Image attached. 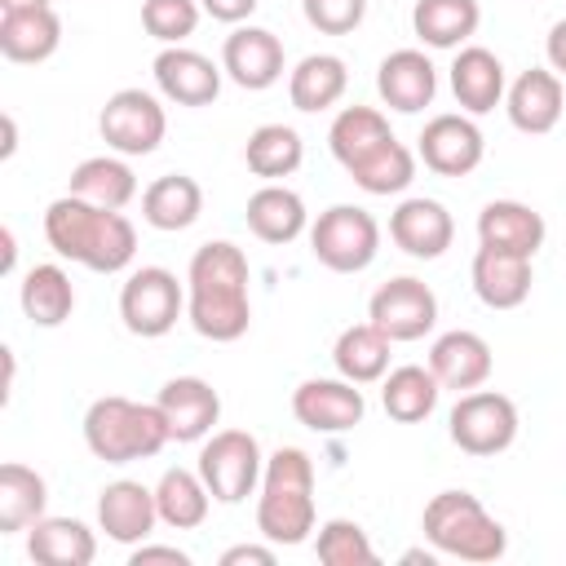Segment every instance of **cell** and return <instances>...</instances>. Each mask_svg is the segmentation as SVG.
<instances>
[{
	"instance_id": "cell-1",
	"label": "cell",
	"mask_w": 566,
	"mask_h": 566,
	"mask_svg": "<svg viewBox=\"0 0 566 566\" xmlns=\"http://www.w3.org/2000/svg\"><path fill=\"white\" fill-rule=\"evenodd\" d=\"M252 270L243 248L230 239H212L195 248L190 270H186V318L203 340L230 345L248 332L252 323V296H248Z\"/></svg>"
},
{
	"instance_id": "cell-2",
	"label": "cell",
	"mask_w": 566,
	"mask_h": 566,
	"mask_svg": "<svg viewBox=\"0 0 566 566\" xmlns=\"http://www.w3.org/2000/svg\"><path fill=\"white\" fill-rule=\"evenodd\" d=\"M44 239L62 261H80L93 274H119L137 256L133 221L124 212L97 208L71 190L44 208Z\"/></svg>"
},
{
	"instance_id": "cell-3",
	"label": "cell",
	"mask_w": 566,
	"mask_h": 566,
	"mask_svg": "<svg viewBox=\"0 0 566 566\" xmlns=\"http://www.w3.org/2000/svg\"><path fill=\"white\" fill-rule=\"evenodd\" d=\"M256 531L270 544H305L314 531V460L301 447H279L265 455Z\"/></svg>"
},
{
	"instance_id": "cell-4",
	"label": "cell",
	"mask_w": 566,
	"mask_h": 566,
	"mask_svg": "<svg viewBox=\"0 0 566 566\" xmlns=\"http://www.w3.org/2000/svg\"><path fill=\"white\" fill-rule=\"evenodd\" d=\"M168 442H172L168 420L155 402H133V398L106 394L84 411V447L106 464L150 460Z\"/></svg>"
},
{
	"instance_id": "cell-5",
	"label": "cell",
	"mask_w": 566,
	"mask_h": 566,
	"mask_svg": "<svg viewBox=\"0 0 566 566\" xmlns=\"http://www.w3.org/2000/svg\"><path fill=\"white\" fill-rule=\"evenodd\" d=\"M420 531L433 544V553H447V557H460V562H478V566L482 562H500L504 548H509L504 526L469 491H438L424 504Z\"/></svg>"
},
{
	"instance_id": "cell-6",
	"label": "cell",
	"mask_w": 566,
	"mask_h": 566,
	"mask_svg": "<svg viewBox=\"0 0 566 566\" xmlns=\"http://www.w3.org/2000/svg\"><path fill=\"white\" fill-rule=\"evenodd\" d=\"M310 252L318 265H327L332 274H358L376 261L380 252V226L367 208L358 203H332L327 212H318V221L310 226Z\"/></svg>"
},
{
	"instance_id": "cell-7",
	"label": "cell",
	"mask_w": 566,
	"mask_h": 566,
	"mask_svg": "<svg viewBox=\"0 0 566 566\" xmlns=\"http://www.w3.org/2000/svg\"><path fill=\"white\" fill-rule=\"evenodd\" d=\"M195 469L208 482L217 504H239L261 486L265 455H261V442L248 429H217V433L203 438Z\"/></svg>"
},
{
	"instance_id": "cell-8",
	"label": "cell",
	"mask_w": 566,
	"mask_h": 566,
	"mask_svg": "<svg viewBox=\"0 0 566 566\" xmlns=\"http://www.w3.org/2000/svg\"><path fill=\"white\" fill-rule=\"evenodd\" d=\"M447 433L464 455H500L517 442V407L509 394L469 389L447 416Z\"/></svg>"
},
{
	"instance_id": "cell-9",
	"label": "cell",
	"mask_w": 566,
	"mask_h": 566,
	"mask_svg": "<svg viewBox=\"0 0 566 566\" xmlns=\"http://www.w3.org/2000/svg\"><path fill=\"white\" fill-rule=\"evenodd\" d=\"M186 310V287L177 283L172 270L164 265H142L124 279L119 287V318L133 336L142 340H155V336H168L177 327Z\"/></svg>"
},
{
	"instance_id": "cell-10",
	"label": "cell",
	"mask_w": 566,
	"mask_h": 566,
	"mask_svg": "<svg viewBox=\"0 0 566 566\" xmlns=\"http://www.w3.org/2000/svg\"><path fill=\"white\" fill-rule=\"evenodd\" d=\"M97 133L115 155H150V150H159V142L168 133V115L155 93L119 88L106 97V106L97 115Z\"/></svg>"
},
{
	"instance_id": "cell-11",
	"label": "cell",
	"mask_w": 566,
	"mask_h": 566,
	"mask_svg": "<svg viewBox=\"0 0 566 566\" xmlns=\"http://www.w3.org/2000/svg\"><path fill=\"white\" fill-rule=\"evenodd\" d=\"M367 318L398 345V340H420L433 332L438 323V296L429 283L411 279V274H398L389 283H380L367 301Z\"/></svg>"
},
{
	"instance_id": "cell-12",
	"label": "cell",
	"mask_w": 566,
	"mask_h": 566,
	"mask_svg": "<svg viewBox=\"0 0 566 566\" xmlns=\"http://www.w3.org/2000/svg\"><path fill=\"white\" fill-rule=\"evenodd\" d=\"M416 155L438 177H469L482 164V155H486V137H482V128L469 115H451L447 111V115H433L420 128Z\"/></svg>"
},
{
	"instance_id": "cell-13",
	"label": "cell",
	"mask_w": 566,
	"mask_h": 566,
	"mask_svg": "<svg viewBox=\"0 0 566 566\" xmlns=\"http://www.w3.org/2000/svg\"><path fill=\"white\" fill-rule=\"evenodd\" d=\"M292 416L314 433H345V429L363 424L367 402H363V389L354 380L314 376V380H301L292 389Z\"/></svg>"
},
{
	"instance_id": "cell-14",
	"label": "cell",
	"mask_w": 566,
	"mask_h": 566,
	"mask_svg": "<svg viewBox=\"0 0 566 566\" xmlns=\"http://www.w3.org/2000/svg\"><path fill=\"white\" fill-rule=\"evenodd\" d=\"M150 71L155 88L177 106H212L221 93V66L186 44H164Z\"/></svg>"
},
{
	"instance_id": "cell-15",
	"label": "cell",
	"mask_w": 566,
	"mask_h": 566,
	"mask_svg": "<svg viewBox=\"0 0 566 566\" xmlns=\"http://www.w3.org/2000/svg\"><path fill=\"white\" fill-rule=\"evenodd\" d=\"M155 407L164 411L172 442H203L212 433V424L221 420V394L203 376H172V380H164Z\"/></svg>"
},
{
	"instance_id": "cell-16",
	"label": "cell",
	"mask_w": 566,
	"mask_h": 566,
	"mask_svg": "<svg viewBox=\"0 0 566 566\" xmlns=\"http://www.w3.org/2000/svg\"><path fill=\"white\" fill-rule=\"evenodd\" d=\"M159 522V504H155V491L133 482V478H115L102 486L97 495V526L106 531V539L124 544V548H137L150 539Z\"/></svg>"
},
{
	"instance_id": "cell-17",
	"label": "cell",
	"mask_w": 566,
	"mask_h": 566,
	"mask_svg": "<svg viewBox=\"0 0 566 566\" xmlns=\"http://www.w3.org/2000/svg\"><path fill=\"white\" fill-rule=\"evenodd\" d=\"M221 71L239 88L261 93L283 80V40L265 27H234L221 44Z\"/></svg>"
},
{
	"instance_id": "cell-18",
	"label": "cell",
	"mask_w": 566,
	"mask_h": 566,
	"mask_svg": "<svg viewBox=\"0 0 566 566\" xmlns=\"http://www.w3.org/2000/svg\"><path fill=\"white\" fill-rule=\"evenodd\" d=\"M376 93L389 111L398 115H416L433 102L438 93V66L429 62V53L420 49H394L389 57H380L376 66Z\"/></svg>"
},
{
	"instance_id": "cell-19",
	"label": "cell",
	"mask_w": 566,
	"mask_h": 566,
	"mask_svg": "<svg viewBox=\"0 0 566 566\" xmlns=\"http://www.w3.org/2000/svg\"><path fill=\"white\" fill-rule=\"evenodd\" d=\"M504 111H509V124L517 133H531V137H544L557 128L562 111H566V97H562V75L548 66H531L522 71L509 93H504Z\"/></svg>"
},
{
	"instance_id": "cell-20",
	"label": "cell",
	"mask_w": 566,
	"mask_h": 566,
	"mask_svg": "<svg viewBox=\"0 0 566 566\" xmlns=\"http://www.w3.org/2000/svg\"><path fill=\"white\" fill-rule=\"evenodd\" d=\"M389 239L416 261H438L455 239V221L438 199L416 195L389 212Z\"/></svg>"
},
{
	"instance_id": "cell-21",
	"label": "cell",
	"mask_w": 566,
	"mask_h": 566,
	"mask_svg": "<svg viewBox=\"0 0 566 566\" xmlns=\"http://www.w3.org/2000/svg\"><path fill=\"white\" fill-rule=\"evenodd\" d=\"M469 279H473V292H478V301L486 310H517L531 296L535 270H531V256H522V252H504V248L478 243Z\"/></svg>"
},
{
	"instance_id": "cell-22",
	"label": "cell",
	"mask_w": 566,
	"mask_h": 566,
	"mask_svg": "<svg viewBox=\"0 0 566 566\" xmlns=\"http://www.w3.org/2000/svg\"><path fill=\"white\" fill-rule=\"evenodd\" d=\"M491 345L469 332V327H455V332H442L433 345H429V371L438 376L442 389H455V394H469V389H482L491 380Z\"/></svg>"
},
{
	"instance_id": "cell-23",
	"label": "cell",
	"mask_w": 566,
	"mask_h": 566,
	"mask_svg": "<svg viewBox=\"0 0 566 566\" xmlns=\"http://www.w3.org/2000/svg\"><path fill=\"white\" fill-rule=\"evenodd\" d=\"M451 93L460 102L464 115H486L504 102L509 80H504V62L482 49V44H464L451 57Z\"/></svg>"
},
{
	"instance_id": "cell-24",
	"label": "cell",
	"mask_w": 566,
	"mask_h": 566,
	"mask_svg": "<svg viewBox=\"0 0 566 566\" xmlns=\"http://www.w3.org/2000/svg\"><path fill=\"white\" fill-rule=\"evenodd\" d=\"M544 217L531 208V203H517V199H491L482 212H478V243L486 248H504V252H522V256H535L544 248Z\"/></svg>"
},
{
	"instance_id": "cell-25",
	"label": "cell",
	"mask_w": 566,
	"mask_h": 566,
	"mask_svg": "<svg viewBox=\"0 0 566 566\" xmlns=\"http://www.w3.org/2000/svg\"><path fill=\"white\" fill-rule=\"evenodd\" d=\"M27 557L40 566H88L97 557V535L80 517H40L27 526Z\"/></svg>"
},
{
	"instance_id": "cell-26",
	"label": "cell",
	"mask_w": 566,
	"mask_h": 566,
	"mask_svg": "<svg viewBox=\"0 0 566 566\" xmlns=\"http://www.w3.org/2000/svg\"><path fill=\"white\" fill-rule=\"evenodd\" d=\"M62 44V18L53 9H18V13H0V53L9 62L35 66L49 62Z\"/></svg>"
},
{
	"instance_id": "cell-27",
	"label": "cell",
	"mask_w": 566,
	"mask_h": 566,
	"mask_svg": "<svg viewBox=\"0 0 566 566\" xmlns=\"http://www.w3.org/2000/svg\"><path fill=\"white\" fill-rule=\"evenodd\" d=\"M199 212H203V186L186 172H164L142 190V217H146V226H155L164 234L195 226Z\"/></svg>"
},
{
	"instance_id": "cell-28",
	"label": "cell",
	"mask_w": 566,
	"mask_h": 566,
	"mask_svg": "<svg viewBox=\"0 0 566 566\" xmlns=\"http://www.w3.org/2000/svg\"><path fill=\"white\" fill-rule=\"evenodd\" d=\"M248 230L261 239V243H292L305 226H310V212H305V199L279 181H265L261 190L248 195Z\"/></svg>"
},
{
	"instance_id": "cell-29",
	"label": "cell",
	"mask_w": 566,
	"mask_h": 566,
	"mask_svg": "<svg viewBox=\"0 0 566 566\" xmlns=\"http://www.w3.org/2000/svg\"><path fill=\"white\" fill-rule=\"evenodd\" d=\"M345 88H349V71L336 53H310L287 75V97L305 115H318V111L336 106L345 97Z\"/></svg>"
},
{
	"instance_id": "cell-30",
	"label": "cell",
	"mask_w": 566,
	"mask_h": 566,
	"mask_svg": "<svg viewBox=\"0 0 566 566\" xmlns=\"http://www.w3.org/2000/svg\"><path fill=\"white\" fill-rule=\"evenodd\" d=\"M438 394H442V385H438V376H433L429 367H420V363H402V367L385 371L380 407H385V416L398 420V424H420V420L433 416Z\"/></svg>"
},
{
	"instance_id": "cell-31",
	"label": "cell",
	"mask_w": 566,
	"mask_h": 566,
	"mask_svg": "<svg viewBox=\"0 0 566 566\" xmlns=\"http://www.w3.org/2000/svg\"><path fill=\"white\" fill-rule=\"evenodd\" d=\"M18 301H22V314L35 323V327H62L75 310V283L62 265H31L22 274V287H18Z\"/></svg>"
},
{
	"instance_id": "cell-32",
	"label": "cell",
	"mask_w": 566,
	"mask_h": 566,
	"mask_svg": "<svg viewBox=\"0 0 566 566\" xmlns=\"http://www.w3.org/2000/svg\"><path fill=\"white\" fill-rule=\"evenodd\" d=\"M389 349H394V340L367 318V323H354V327H345V332L336 336L332 363H336V371H340L345 380L371 385V380H385V371H389Z\"/></svg>"
},
{
	"instance_id": "cell-33",
	"label": "cell",
	"mask_w": 566,
	"mask_h": 566,
	"mask_svg": "<svg viewBox=\"0 0 566 566\" xmlns=\"http://www.w3.org/2000/svg\"><path fill=\"white\" fill-rule=\"evenodd\" d=\"M478 22H482L478 0H416L411 9V27L429 49H464Z\"/></svg>"
},
{
	"instance_id": "cell-34",
	"label": "cell",
	"mask_w": 566,
	"mask_h": 566,
	"mask_svg": "<svg viewBox=\"0 0 566 566\" xmlns=\"http://www.w3.org/2000/svg\"><path fill=\"white\" fill-rule=\"evenodd\" d=\"M66 190L88 199V203H97V208H115L119 212V208H128L137 199V177L119 155H88V159L75 164Z\"/></svg>"
},
{
	"instance_id": "cell-35",
	"label": "cell",
	"mask_w": 566,
	"mask_h": 566,
	"mask_svg": "<svg viewBox=\"0 0 566 566\" xmlns=\"http://www.w3.org/2000/svg\"><path fill=\"white\" fill-rule=\"evenodd\" d=\"M49 482L31 464H0V535H18L44 517Z\"/></svg>"
},
{
	"instance_id": "cell-36",
	"label": "cell",
	"mask_w": 566,
	"mask_h": 566,
	"mask_svg": "<svg viewBox=\"0 0 566 566\" xmlns=\"http://www.w3.org/2000/svg\"><path fill=\"white\" fill-rule=\"evenodd\" d=\"M155 504H159V522L172 531H195L208 522L212 509V491L199 478V469H164V478L155 482Z\"/></svg>"
},
{
	"instance_id": "cell-37",
	"label": "cell",
	"mask_w": 566,
	"mask_h": 566,
	"mask_svg": "<svg viewBox=\"0 0 566 566\" xmlns=\"http://www.w3.org/2000/svg\"><path fill=\"white\" fill-rule=\"evenodd\" d=\"M389 119L376 111V106H345L332 128H327V146H332V159L349 172L354 164H363L371 150H380L389 142Z\"/></svg>"
},
{
	"instance_id": "cell-38",
	"label": "cell",
	"mask_w": 566,
	"mask_h": 566,
	"mask_svg": "<svg viewBox=\"0 0 566 566\" xmlns=\"http://www.w3.org/2000/svg\"><path fill=\"white\" fill-rule=\"evenodd\" d=\"M301 159H305V142H301V133L292 124H261L243 142V164L261 181L292 177L301 168Z\"/></svg>"
},
{
	"instance_id": "cell-39",
	"label": "cell",
	"mask_w": 566,
	"mask_h": 566,
	"mask_svg": "<svg viewBox=\"0 0 566 566\" xmlns=\"http://www.w3.org/2000/svg\"><path fill=\"white\" fill-rule=\"evenodd\" d=\"M349 177L367 195H402L416 181V155L398 137H389L380 150H371L363 164H354Z\"/></svg>"
},
{
	"instance_id": "cell-40",
	"label": "cell",
	"mask_w": 566,
	"mask_h": 566,
	"mask_svg": "<svg viewBox=\"0 0 566 566\" xmlns=\"http://www.w3.org/2000/svg\"><path fill=\"white\" fill-rule=\"evenodd\" d=\"M314 553L318 562L327 566H376V548L367 539V531L349 517H332L318 526V539H314Z\"/></svg>"
},
{
	"instance_id": "cell-41",
	"label": "cell",
	"mask_w": 566,
	"mask_h": 566,
	"mask_svg": "<svg viewBox=\"0 0 566 566\" xmlns=\"http://www.w3.org/2000/svg\"><path fill=\"white\" fill-rule=\"evenodd\" d=\"M203 4L199 0H142V27L159 44H181L195 35Z\"/></svg>"
},
{
	"instance_id": "cell-42",
	"label": "cell",
	"mask_w": 566,
	"mask_h": 566,
	"mask_svg": "<svg viewBox=\"0 0 566 566\" xmlns=\"http://www.w3.org/2000/svg\"><path fill=\"white\" fill-rule=\"evenodd\" d=\"M305 22L323 35H349L367 18V0H301Z\"/></svg>"
},
{
	"instance_id": "cell-43",
	"label": "cell",
	"mask_w": 566,
	"mask_h": 566,
	"mask_svg": "<svg viewBox=\"0 0 566 566\" xmlns=\"http://www.w3.org/2000/svg\"><path fill=\"white\" fill-rule=\"evenodd\" d=\"M199 4H203V13H208V18L239 27V22H248V18L256 13V4H261V0H199Z\"/></svg>"
},
{
	"instance_id": "cell-44",
	"label": "cell",
	"mask_w": 566,
	"mask_h": 566,
	"mask_svg": "<svg viewBox=\"0 0 566 566\" xmlns=\"http://www.w3.org/2000/svg\"><path fill=\"white\" fill-rule=\"evenodd\" d=\"M128 562H133V566H146V562H172V566H190V553H186V548H177V544H137Z\"/></svg>"
},
{
	"instance_id": "cell-45",
	"label": "cell",
	"mask_w": 566,
	"mask_h": 566,
	"mask_svg": "<svg viewBox=\"0 0 566 566\" xmlns=\"http://www.w3.org/2000/svg\"><path fill=\"white\" fill-rule=\"evenodd\" d=\"M243 562H252V566H274V544H270V548H265V544H234V548L221 553V566H243Z\"/></svg>"
},
{
	"instance_id": "cell-46",
	"label": "cell",
	"mask_w": 566,
	"mask_h": 566,
	"mask_svg": "<svg viewBox=\"0 0 566 566\" xmlns=\"http://www.w3.org/2000/svg\"><path fill=\"white\" fill-rule=\"evenodd\" d=\"M544 53H548V66L566 80V18L548 27V40H544Z\"/></svg>"
},
{
	"instance_id": "cell-47",
	"label": "cell",
	"mask_w": 566,
	"mask_h": 566,
	"mask_svg": "<svg viewBox=\"0 0 566 566\" xmlns=\"http://www.w3.org/2000/svg\"><path fill=\"white\" fill-rule=\"evenodd\" d=\"M0 239H4V274H13V265H18V243H13V230L4 226V230H0Z\"/></svg>"
},
{
	"instance_id": "cell-48",
	"label": "cell",
	"mask_w": 566,
	"mask_h": 566,
	"mask_svg": "<svg viewBox=\"0 0 566 566\" xmlns=\"http://www.w3.org/2000/svg\"><path fill=\"white\" fill-rule=\"evenodd\" d=\"M18 9H53V0H0V13H18Z\"/></svg>"
},
{
	"instance_id": "cell-49",
	"label": "cell",
	"mask_w": 566,
	"mask_h": 566,
	"mask_svg": "<svg viewBox=\"0 0 566 566\" xmlns=\"http://www.w3.org/2000/svg\"><path fill=\"white\" fill-rule=\"evenodd\" d=\"M13 146H18V124H13V115H4V150H0V155L9 159V155H13Z\"/></svg>"
},
{
	"instance_id": "cell-50",
	"label": "cell",
	"mask_w": 566,
	"mask_h": 566,
	"mask_svg": "<svg viewBox=\"0 0 566 566\" xmlns=\"http://www.w3.org/2000/svg\"><path fill=\"white\" fill-rule=\"evenodd\" d=\"M402 562H407V566H433V553H424V548H407Z\"/></svg>"
}]
</instances>
